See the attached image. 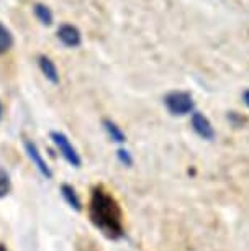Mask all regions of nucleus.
Wrapping results in <instances>:
<instances>
[{
	"instance_id": "nucleus-8",
	"label": "nucleus",
	"mask_w": 249,
	"mask_h": 251,
	"mask_svg": "<svg viewBox=\"0 0 249 251\" xmlns=\"http://www.w3.org/2000/svg\"><path fill=\"white\" fill-rule=\"evenodd\" d=\"M102 125H103V128H105L107 135H109V138L112 141H115V143H118V145H123L126 141V135L123 133V130H121L113 120H110V118H103Z\"/></svg>"
},
{
	"instance_id": "nucleus-11",
	"label": "nucleus",
	"mask_w": 249,
	"mask_h": 251,
	"mask_svg": "<svg viewBox=\"0 0 249 251\" xmlns=\"http://www.w3.org/2000/svg\"><path fill=\"white\" fill-rule=\"evenodd\" d=\"M12 45H13V36L10 30L0 22V54L7 53L12 48Z\"/></svg>"
},
{
	"instance_id": "nucleus-4",
	"label": "nucleus",
	"mask_w": 249,
	"mask_h": 251,
	"mask_svg": "<svg viewBox=\"0 0 249 251\" xmlns=\"http://www.w3.org/2000/svg\"><path fill=\"white\" fill-rule=\"evenodd\" d=\"M23 146H25V151H26L28 158H30L33 166H35V168L40 171L41 176H43L45 179H51V177H53V171L49 169L48 163L45 161L43 154H41V151H40L38 146H36L35 141L30 140V138H23Z\"/></svg>"
},
{
	"instance_id": "nucleus-7",
	"label": "nucleus",
	"mask_w": 249,
	"mask_h": 251,
	"mask_svg": "<svg viewBox=\"0 0 249 251\" xmlns=\"http://www.w3.org/2000/svg\"><path fill=\"white\" fill-rule=\"evenodd\" d=\"M38 66H40L41 73L45 74V77L48 79L51 84H59V71L48 56H40Z\"/></svg>"
},
{
	"instance_id": "nucleus-14",
	"label": "nucleus",
	"mask_w": 249,
	"mask_h": 251,
	"mask_svg": "<svg viewBox=\"0 0 249 251\" xmlns=\"http://www.w3.org/2000/svg\"><path fill=\"white\" fill-rule=\"evenodd\" d=\"M228 118H229V120H231V122L234 123V125H239V123L243 122V118L239 117L236 112H231V113H229V115H228Z\"/></svg>"
},
{
	"instance_id": "nucleus-6",
	"label": "nucleus",
	"mask_w": 249,
	"mask_h": 251,
	"mask_svg": "<svg viewBox=\"0 0 249 251\" xmlns=\"http://www.w3.org/2000/svg\"><path fill=\"white\" fill-rule=\"evenodd\" d=\"M58 38L59 41L68 48H77L82 43V35L79 31L77 26L69 25V23H64V25L59 26L58 30Z\"/></svg>"
},
{
	"instance_id": "nucleus-2",
	"label": "nucleus",
	"mask_w": 249,
	"mask_h": 251,
	"mask_svg": "<svg viewBox=\"0 0 249 251\" xmlns=\"http://www.w3.org/2000/svg\"><path fill=\"white\" fill-rule=\"evenodd\" d=\"M164 105L174 117H184L195 112V102L190 92L172 91L164 97Z\"/></svg>"
},
{
	"instance_id": "nucleus-15",
	"label": "nucleus",
	"mask_w": 249,
	"mask_h": 251,
	"mask_svg": "<svg viewBox=\"0 0 249 251\" xmlns=\"http://www.w3.org/2000/svg\"><path fill=\"white\" fill-rule=\"evenodd\" d=\"M243 102H244V105L249 108V89H246V91L243 92Z\"/></svg>"
},
{
	"instance_id": "nucleus-9",
	"label": "nucleus",
	"mask_w": 249,
	"mask_h": 251,
	"mask_svg": "<svg viewBox=\"0 0 249 251\" xmlns=\"http://www.w3.org/2000/svg\"><path fill=\"white\" fill-rule=\"evenodd\" d=\"M61 194H63L64 201L68 202V205H70L74 210L81 212L82 210V201L81 197L77 196L76 189H74L70 184H61Z\"/></svg>"
},
{
	"instance_id": "nucleus-10",
	"label": "nucleus",
	"mask_w": 249,
	"mask_h": 251,
	"mask_svg": "<svg viewBox=\"0 0 249 251\" xmlns=\"http://www.w3.org/2000/svg\"><path fill=\"white\" fill-rule=\"evenodd\" d=\"M33 12H35L36 18H38L43 25L46 26L53 25V20H54L53 12H51V8L46 7L45 3H35V5H33Z\"/></svg>"
},
{
	"instance_id": "nucleus-5",
	"label": "nucleus",
	"mask_w": 249,
	"mask_h": 251,
	"mask_svg": "<svg viewBox=\"0 0 249 251\" xmlns=\"http://www.w3.org/2000/svg\"><path fill=\"white\" fill-rule=\"evenodd\" d=\"M190 125H192V130L195 131V135H199L200 138L205 141H211V140H215V136H217V131H215L213 125H211V122L208 120V117L202 112L192 113Z\"/></svg>"
},
{
	"instance_id": "nucleus-17",
	"label": "nucleus",
	"mask_w": 249,
	"mask_h": 251,
	"mask_svg": "<svg viewBox=\"0 0 249 251\" xmlns=\"http://www.w3.org/2000/svg\"><path fill=\"white\" fill-rule=\"evenodd\" d=\"M0 118H2V102H0Z\"/></svg>"
},
{
	"instance_id": "nucleus-1",
	"label": "nucleus",
	"mask_w": 249,
	"mask_h": 251,
	"mask_svg": "<svg viewBox=\"0 0 249 251\" xmlns=\"http://www.w3.org/2000/svg\"><path fill=\"white\" fill-rule=\"evenodd\" d=\"M89 219L109 240H120L125 236L123 210L118 201L103 186L92 189L89 201Z\"/></svg>"
},
{
	"instance_id": "nucleus-12",
	"label": "nucleus",
	"mask_w": 249,
	"mask_h": 251,
	"mask_svg": "<svg viewBox=\"0 0 249 251\" xmlns=\"http://www.w3.org/2000/svg\"><path fill=\"white\" fill-rule=\"evenodd\" d=\"M12 191V181L5 169L0 168V199L7 197Z\"/></svg>"
},
{
	"instance_id": "nucleus-16",
	"label": "nucleus",
	"mask_w": 249,
	"mask_h": 251,
	"mask_svg": "<svg viewBox=\"0 0 249 251\" xmlns=\"http://www.w3.org/2000/svg\"><path fill=\"white\" fill-rule=\"evenodd\" d=\"M0 251H7V248H5V246H3L2 243H0Z\"/></svg>"
},
{
	"instance_id": "nucleus-13",
	"label": "nucleus",
	"mask_w": 249,
	"mask_h": 251,
	"mask_svg": "<svg viewBox=\"0 0 249 251\" xmlns=\"http://www.w3.org/2000/svg\"><path fill=\"white\" fill-rule=\"evenodd\" d=\"M116 158H118V161L123 166H133V156H131V153L128 150H125V148H118L116 150Z\"/></svg>"
},
{
	"instance_id": "nucleus-3",
	"label": "nucleus",
	"mask_w": 249,
	"mask_h": 251,
	"mask_svg": "<svg viewBox=\"0 0 249 251\" xmlns=\"http://www.w3.org/2000/svg\"><path fill=\"white\" fill-rule=\"evenodd\" d=\"M49 136H51V140H53V143L56 145V148L59 150L61 156H63L70 166H74V168H81L82 159H81L77 150L74 148V145L70 143V140L68 138V136H66L63 131H51Z\"/></svg>"
}]
</instances>
